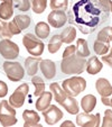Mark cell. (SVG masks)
<instances>
[{
    "label": "cell",
    "instance_id": "cell-42",
    "mask_svg": "<svg viewBox=\"0 0 112 127\" xmlns=\"http://www.w3.org/2000/svg\"><path fill=\"white\" fill-rule=\"evenodd\" d=\"M0 1H5V0H0Z\"/></svg>",
    "mask_w": 112,
    "mask_h": 127
},
{
    "label": "cell",
    "instance_id": "cell-12",
    "mask_svg": "<svg viewBox=\"0 0 112 127\" xmlns=\"http://www.w3.org/2000/svg\"><path fill=\"white\" fill-rule=\"evenodd\" d=\"M39 67L43 75L47 80H52L56 75V64L52 60H42L39 63Z\"/></svg>",
    "mask_w": 112,
    "mask_h": 127
},
{
    "label": "cell",
    "instance_id": "cell-8",
    "mask_svg": "<svg viewBox=\"0 0 112 127\" xmlns=\"http://www.w3.org/2000/svg\"><path fill=\"white\" fill-rule=\"evenodd\" d=\"M29 92V87L27 83H22L20 84L18 88L14 91V94L9 97V103L14 108H20L22 107L25 102L26 96Z\"/></svg>",
    "mask_w": 112,
    "mask_h": 127
},
{
    "label": "cell",
    "instance_id": "cell-1",
    "mask_svg": "<svg viewBox=\"0 0 112 127\" xmlns=\"http://www.w3.org/2000/svg\"><path fill=\"white\" fill-rule=\"evenodd\" d=\"M72 8L67 14V22L79 28L82 34L93 33L108 20V12L98 0H72Z\"/></svg>",
    "mask_w": 112,
    "mask_h": 127
},
{
    "label": "cell",
    "instance_id": "cell-5",
    "mask_svg": "<svg viewBox=\"0 0 112 127\" xmlns=\"http://www.w3.org/2000/svg\"><path fill=\"white\" fill-rule=\"evenodd\" d=\"M0 123L5 127L17 124L16 110L7 100H1L0 102Z\"/></svg>",
    "mask_w": 112,
    "mask_h": 127
},
{
    "label": "cell",
    "instance_id": "cell-32",
    "mask_svg": "<svg viewBox=\"0 0 112 127\" xmlns=\"http://www.w3.org/2000/svg\"><path fill=\"white\" fill-rule=\"evenodd\" d=\"M14 1V7L20 11H28L31 7L29 0H12Z\"/></svg>",
    "mask_w": 112,
    "mask_h": 127
},
{
    "label": "cell",
    "instance_id": "cell-25",
    "mask_svg": "<svg viewBox=\"0 0 112 127\" xmlns=\"http://www.w3.org/2000/svg\"><path fill=\"white\" fill-rule=\"evenodd\" d=\"M76 54L81 58H88L90 56V50L88 46V42L84 38H79L76 42Z\"/></svg>",
    "mask_w": 112,
    "mask_h": 127
},
{
    "label": "cell",
    "instance_id": "cell-3",
    "mask_svg": "<svg viewBox=\"0 0 112 127\" xmlns=\"http://www.w3.org/2000/svg\"><path fill=\"white\" fill-rule=\"evenodd\" d=\"M63 90L67 94V96L71 97H76L84 91L86 88V81L84 78L82 77H73L69 79H65L62 81Z\"/></svg>",
    "mask_w": 112,
    "mask_h": 127
},
{
    "label": "cell",
    "instance_id": "cell-13",
    "mask_svg": "<svg viewBox=\"0 0 112 127\" xmlns=\"http://www.w3.org/2000/svg\"><path fill=\"white\" fill-rule=\"evenodd\" d=\"M22 118H24V120H25L24 127H34V126L42 127L41 125H39L41 117H39L37 111L26 109V110L22 113Z\"/></svg>",
    "mask_w": 112,
    "mask_h": 127
},
{
    "label": "cell",
    "instance_id": "cell-22",
    "mask_svg": "<svg viewBox=\"0 0 112 127\" xmlns=\"http://www.w3.org/2000/svg\"><path fill=\"white\" fill-rule=\"evenodd\" d=\"M49 33H50V27L47 23L39 22L38 24L35 26V34L38 38H41V39L47 38Z\"/></svg>",
    "mask_w": 112,
    "mask_h": 127
},
{
    "label": "cell",
    "instance_id": "cell-27",
    "mask_svg": "<svg viewBox=\"0 0 112 127\" xmlns=\"http://www.w3.org/2000/svg\"><path fill=\"white\" fill-rule=\"evenodd\" d=\"M14 22L16 23V25L19 27L22 31H24V29L29 27V25H30V23H31V19H30V17L27 16V15H17L14 18Z\"/></svg>",
    "mask_w": 112,
    "mask_h": 127
},
{
    "label": "cell",
    "instance_id": "cell-17",
    "mask_svg": "<svg viewBox=\"0 0 112 127\" xmlns=\"http://www.w3.org/2000/svg\"><path fill=\"white\" fill-rule=\"evenodd\" d=\"M52 99H53L52 92H49V91H44L43 94H42L41 96L38 97V99L36 100V103H35L36 109H37L38 111L45 110L46 108L49 107Z\"/></svg>",
    "mask_w": 112,
    "mask_h": 127
},
{
    "label": "cell",
    "instance_id": "cell-31",
    "mask_svg": "<svg viewBox=\"0 0 112 127\" xmlns=\"http://www.w3.org/2000/svg\"><path fill=\"white\" fill-rule=\"evenodd\" d=\"M49 6L53 10H67L68 8V0H50Z\"/></svg>",
    "mask_w": 112,
    "mask_h": 127
},
{
    "label": "cell",
    "instance_id": "cell-15",
    "mask_svg": "<svg viewBox=\"0 0 112 127\" xmlns=\"http://www.w3.org/2000/svg\"><path fill=\"white\" fill-rule=\"evenodd\" d=\"M103 64L101 63V61L98 59V56H92V58L89 59V61H86V72L89 74L91 75H94V74H98L99 72L102 70Z\"/></svg>",
    "mask_w": 112,
    "mask_h": 127
},
{
    "label": "cell",
    "instance_id": "cell-41",
    "mask_svg": "<svg viewBox=\"0 0 112 127\" xmlns=\"http://www.w3.org/2000/svg\"><path fill=\"white\" fill-rule=\"evenodd\" d=\"M67 126H69V127H74V124L72 122H69V120H66V122H64L62 125H61V127H67Z\"/></svg>",
    "mask_w": 112,
    "mask_h": 127
},
{
    "label": "cell",
    "instance_id": "cell-19",
    "mask_svg": "<svg viewBox=\"0 0 112 127\" xmlns=\"http://www.w3.org/2000/svg\"><path fill=\"white\" fill-rule=\"evenodd\" d=\"M61 105H62V107H64L65 110L68 114H71V115H77V114H79L80 107H79V102H77V100L75 99V97L67 96L66 99H65Z\"/></svg>",
    "mask_w": 112,
    "mask_h": 127
},
{
    "label": "cell",
    "instance_id": "cell-39",
    "mask_svg": "<svg viewBox=\"0 0 112 127\" xmlns=\"http://www.w3.org/2000/svg\"><path fill=\"white\" fill-rule=\"evenodd\" d=\"M8 94V86L6 84V82L0 81V98L6 97Z\"/></svg>",
    "mask_w": 112,
    "mask_h": 127
},
{
    "label": "cell",
    "instance_id": "cell-29",
    "mask_svg": "<svg viewBox=\"0 0 112 127\" xmlns=\"http://www.w3.org/2000/svg\"><path fill=\"white\" fill-rule=\"evenodd\" d=\"M98 39L104 43H109L112 41V27L111 26H107L103 27L98 34Z\"/></svg>",
    "mask_w": 112,
    "mask_h": 127
},
{
    "label": "cell",
    "instance_id": "cell-2",
    "mask_svg": "<svg viewBox=\"0 0 112 127\" xmlns=\"http://www.w3.org/2000/svg\"><path fill=\"white\" fill-rule=\"evenodd\" d=\"M86 67V61L85 58H81L77 54L65 58L61 62V70L64 74H80L85 70Z\"/></svg>",
    "mask_w": 112,
    "mask_h": 127
},
{
    "label": "cell",
    "instance_id": "cell-11",
    "mask_svg": "<svg viewBox=\"0 0 112 127\" xmlns=\"http://www.w3.org/2000/svg\"><path fill=\"white\" fill-rule=\"evenodd\" d=\"M47 22L53 28H62L67 23V15L63 10H53L48 15Z\"/></svg>",
    "mask_w": 112,
    "mask_h": 127
},
{
    "label": "cell",
    "instance_id": "cell-37",
    "mask_svg": "<svg viewBox=\"0 0 112 127\" xmlns=\"http://www.w3.org/2000/svg\"><path fill=\"white\" fill-rule=\"evenodd\" d=\"M8 25H9V31H10V33H11L12 35H18V34H20L22 29H20L19 27L17 26L16 23H15L14 20L9 22V23H8Z\"/></svg>",
    "mask_w": 112,
    "mask_h": 127
},
{
    "label": "cell",
    "instance_id": "cell-9",
    "mask_svg": "<svg viewBox=\"0 0 112 127\" xmlns=\"http://www.w3.org/2000/svg\"><path fill=\"white\" fill-rule=\"evenodd\" d=\"M76 124L81 127H99L100 114H96V115H91L90 113L77 114Z\"/></svg>",
    "mask_w": 112,
    "mask_h": 127
},
{
    "label": "cell",
    "instance_id": "cell-24",
    "mask_svg": "<svg viewBox=\"0 0 112 127\" xmlns=\"http://www.w3.org/2000/svg\"><path fill=\"white\" fill-rule=\"evenodd\" d=\"M62 44H63V41H62L61 35H56V34H55L52 38L49 39V42H48V45H47L48 52L52 53V54L57 53L58 50L61 48V46H62Z\"/></svg>",
    "mask_w": 112,
    "mask_h": 127
},
{
    "label": "cell",
    "instance_id": "cell-16",
    "mask_svg": "<svg viewBox=\"0 0 112 127\" xmlns=\"http://www.w3.org/2000/svg\"><path fill=\"white\" fill-rule=\"evenodd\" d=\"M14 15V1L12 0H5L0 5V19L8 20Z\"/></svg>",
    "mask_w": 112,
    "mask_h": 127
},
{
    "label": "cell",
    "instance_id": "cell-36",
    "mask_svg": "<svg viewBox=\"0 0 112 127\" xmlns=\"http://www.w3.org/2000/svg\"><path fill=\"white\" fill-rule=\"evenodd\" d=\"M75 53H76V46H74V45L67 46V47L65 48V51L63 52V59L68 58V56L73 55V54H75Z\"/></svg>",
    "mask_w": 112,
    "mask_h": 127
},
{
    "label": "cell",
    "instance_id": "cell-30",
    "mask_svg": "<svg viewBox=\"0 0 112 127\" xmlns=\"http://www.w3.org/2000/svg\"><path fill=\"white\" fill-rule=\"evenodd\" d=\"M93 48H94V52H95L98 55H105L110 50V44L96 39V41L94 42Z\"/></svg>",
    "mask_w": 112,
    "mask_h": 127
},
{
    "label": "cell",
    "instance_id": "cell-20",
    "mask_svg": "<svg viewBox=\"0 0 112 127\" xmlns=\"http://www.w3.org/2000/svg\"><path fill=\"white\" fill-rule=\"evenodd\" d=\"M96 106V98L93 95H86L81 99V107L84 113H92Z\"/></svg>",
    "mask_w": 112,
    "mask_h": 127
},
{
    "label": "cell",
    "instance_id": "cell-38",
    "mask_svg": "<svg viewBox=\"0 0 112 127\" xmlns=\"http://www.w3.org/2000/svg\"><path fill=\"white\" fill-rule=\"evenodd\" d=\"M102 61L104 63H107L110 67H112V46L110 47L109 52H108L105 55H102Z\"/></svg>",
    "mask_w": 112,
    "mask_h": 127
},
{
    "label": "cell",
    "instance_id": "cell-35",
    "mask_svg": "<svg viewBox=\"0 0 112 127\" xmlns=\"http://www.w3.org/2000/svg\"><path fill=\"white\" fill-rule=\"evenodd\" d=\"M100 6L107 12H112V1L111 0H98Z\"/></svg>",
    "mask_w": 112,
    "mask_h": 127
},
{
    "label": "cell",
    "instance_id": "cell-21",
    "mask_svg": "<svg viewBox=\"0 0 112 127\" xmlns=\"http://www.w3.org/2000/svg\"><path fill=\"white\" fill-rule=\"evenodd\" d=\"M49 89H50V91H52V94L54 95V99L56 100V102H58L60 105L65 100V99H66L67 94L64 91V90H63L62 88H61L60 84H58L57 82L50 83Z\"/></svg>",
    "mask_w": 112,
    "mask_h": 127
},
{
    "label": "cell",
    "instance_id": "cell-10",
    "mask_svg": "<svg viewBox=\"0 0 112 127\" xmlns=\"http://www.w3.org/2000/svg\"><path fill=\"white\" fill-rule=\"evenodd\" d=\"M43 116L47 125H55L63 118V111L55 105H49V107L43 110Z\"/></svg>",
    "mask_w": 112,
    "mask_h": 127
},
{
    "label": "cell",
    "instance_id": "cell-34",
    "mask_svg": "<svg viewBox=\"0 0 112 127\" xmlns=\"http://www.w3.org/2000/svg\"><path fill=\"white\" fill-rule=\"evenodd\" d=\"M102 127H112V110H110V109H107L104 111Z\"/></svg>",
    "mask_w": 112,
    "mask_h": 127
},
{
    "label": "cell",
    "instance_id": "cell-28",
    "mask_svg": "<svg viewBox=\"0 0 112 127\" xmlns=\"http://www.w3.org/2000/svg\"><path fill=\"white\" fill-rule=\"evenodd\" d=\"M31 9L35 14H43L47 7V0H29Z\"/></svg>",
    "mask_w": 112,
    "mask_h": 127
},
{
    "label": "cell",
    "instance_id": "cell-6",
    "mask_svg": "<svg viewBox=\"0 0 112 127\" xmlns=\"http://www.w3.org/2000/svg\"><path fill=\"white\" fill-rule=\"evenodd\" d=\"M2 67L7 78L12 82H18L24 79L25 69L22 66L19 62H11L6 61L2 63Z\"/></svg>",
    "mask_w": 112,
    "mask_h": 127
},
{
    "label": "cell",
    "instance_id": "cell-23",
    "mask_svg": "<svg viewBox=\"0 0 112 127\" xmlns=\"http://www.w3.org/2000/svg\"><path fill=\"white\" fill-rule=\"evenodd\" d=\"M60 35H61V37H62L63 43L71 44L72 42L75 39V37H76V28L73 26H68L63 29V32Z\"/></svg>",
    "mask_w": 112,
    "mask_h": 127
},
{
    "label": "cell",
    "instance_id": "cell-7",
    "mask_svg": "<svg viewBox=\"0 0 112 127\" xmlns=\"http://www.w3.org/2000/svg\"><path fill=\"white\" fill-rule=\"evenodd\" d=\"M0 54L6 60H15L19 55V46L9 38L0 41Z\"/></svg>",
    "mask_w": 112,
    "mask_h": 127
},
{
    "label": "cell",
    "instance_id": "cell-4",
    "mask_svg": "<svg viewBox=\"0 0 112 127\" xmlns=\"http://www.w3.org/2000/svg\"><path fill=\"white\" fill-rule=\"evenodd\" d=\"M22 44L27 50V52L34 56H41L44 52V48H45L43 41L30 33L26 34L22 37Z\"/></svg>",
    "mask_w": 112,
    "mask_h": 127
},
{
    "label": "cell",
    "instance_id": "cell-40",
    "mask_svg": "<svg viewBox=\"0 0 112 127\" xmlns=\"http://www.w3.org/2000/svg\"><path fill=\"white\" fill-rule=\"evenodd\" d=\"M101 100H102V103L105 106H109V107L112 108V94L109 95L107 97H101Z\"/></svg>",
    "mask_w": 112,
    "mask_h": 127
},
{
    "label": "cell",
    "instance_id": "cell-26",
    "mask_svg": "<svg viewBox=\"0 0 112 127\" xmlns=\"http://www.w3.org/2000/svg\"><path fill=\"white\" fill-rule=\"evenodd\" d=\"M31 83L35 86V92H34V95L36 97H39L45 91V82H44V80L41 77L34 75L33 79H31Z\"/></svg>",
    "mask_w": 112,
    "mask_h": 127
},
{
    "label": "cell",
    "instance_id": "cell-18",
    "mask_svg": "<svg viewBox=\"0 0 112 127\" xmlns=\"http://www.w3.org/2000/svg\"><path fill=\"white\" fill-rule=\"evenodd\" d=\"M95 88H96V91L99 92V95L101 97H107L112 94V86L104 78H100V79L96 80Z\"/></svg>",
    "mask_w": 112,
    "mask_h": 127
},
{
    "label": "cell",
    "instance_id": "cell-14",
    "mask_svg": "<svg viewBox=\"0 0 112 127\" xmlns=\"http://www.w3.org/2000/svg\"><path fill=\"white\" fill-rule=\"evenodd\" d=\"M42 59L41 56H29L25 60V69L27 71V74L34 77L38 71V66Z\"/></svg>",
    "mask_w": 112,
    "mask_h": 127
},
{
    "label": "cell",
    "instance_id": "cell-33",
    "mask_svg": "<svg viewBox=\"0 0 112 127\" xmlns=\"http://www.w3.org/2000/svg\"><path fill=\"white\" fill-rule=\"evenodd\" d=\"M0 36L6 37V38H10L14 36L9 31V25H8L7 20H0Z\"/></svg>",
    "mask_w": 112,
    "mask_h": 127
}]
</instances>
